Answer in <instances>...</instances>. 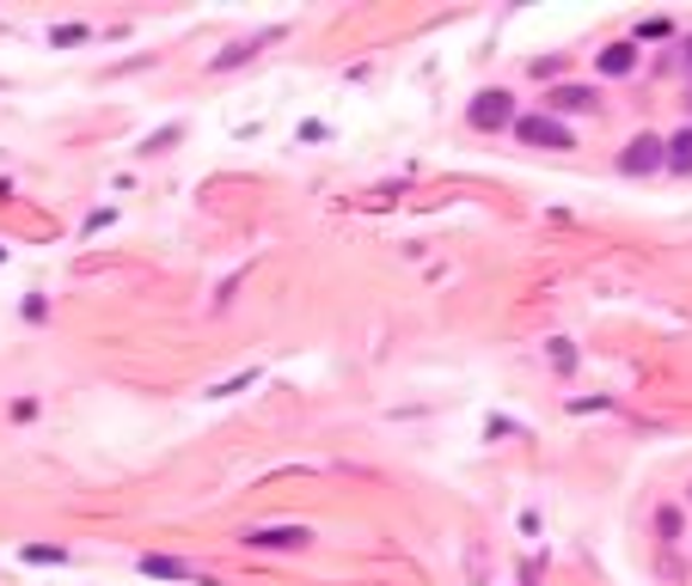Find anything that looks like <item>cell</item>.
<instances>
[{
	"mask_svg": "<svg viewBox=\"0 0 692 586\" xmlns=\"http://www.w3.org/2000/svg\"><path fill=\"white\" fill-rule=\"evenodd\" d=\"M515 135H521L527 147H576V135L564 129L552 110H539V117H515Z\"/></svg>",
	"mask_w": 692,
	"mask_h": 586,
	"instance_id": "1",
	"label": "cell"
},
{
	"mask_svg": "<svg viewBox=\"0 0 692 586\" xmlns=\"http://www.w3.org/2000/svg\"><path fill=\"white\" fill-rule=\"evenodd\" d=\"M508 122H515V98H508L503 86L472 98V129H508Z\"/></svg>",
	"mask_w": 692,
	"mask_h": 586,
	"instance_id": "2",
	"label": "cell"
},
{
	"mask_svg": "<svg viewBox=\"0 0 692 586\" xmlns=\"http://www.w3.org/2000/svg\"><path fill=\"white\" fill-rule=\"evenodd\" d=\"M656 166H668V141H656V135H638V141L619 153V171H631V178H650Z\"/></svg>",
	"mask_w": 692,
	"mask_h": 586,
	"instance_id": "3",
	"label": "cell"
},
{
	"mask_svg": "<svg viewBox=\"0 0 692 586\" xmlns=\"http://www.w3.org/2000/svg\"><path fill=\"white\" fill-rule=\"evenodd\" d=\"M245 544L252 550H301L306 525H258V532H245Z\"/></svg>",
	"mask_w": 692,
	"mask_h": 586,
	"instance_id": "4",
	"label": "cell"
},
{
	"mask_svg": "<svg viewBox=\"0 0 692 586\" xmlns=\"http://www.w3.org/2000/svg\"><path fill=\"white\" fill-rule=\"evenodd\" d=\"M141 574L147 580H197V586H209L190 562H178V556H141Z\"/></svg>",
	"mask_w": 692,
	"mask_h": 586,
	"instance_id": "5",
	"label": "cell"
},
{
	"mask_svg": "<svg viewBox=\"0 0 692 586\" xmlns=\"http://www.w3.org/2000/svg\"><path fill=\"white\" fill-rule=\"evenodd\" d=\"M270 38H276V31H258V38H245V43H233V50H221V55H214V62H209V67H214V74H227V67H240V62H252V55H258V50H264V43H270Z\"/></svg>",
	"mask_w": 692,
	"mask_h": 586,
	"instance_id": "6",
	"label": "cell"
},
{
	"mask_svg": "<svg viewBox=\"0 0 692 586\" xmlns=\"http://www.w3.org/2000/svg\"><path fill=\"white\" fill-rule=\"evenodd\" d=\"M631 67H638V50H631V43H612V50H600V74H607V79H626Z\"/></svg>",
	"mask_w": 692,
	"mask_h": 586,
	"instance_id": "7",
	"label": "cell"
},
{
	"mask_svg": "<svg viewBox=\"0 0 692 586\" xmlns=\"http://www.w3.org/2000/svg\"><path fill=\"white\" fill-rule=\"evenodd\" d=\"M546 105L564 117V110H588V105H595V92H588V86H552V98H546Z\"/></svg>",
	"mask_w": 692,
	"mask_h": 586,
	"instance_id": "8",
	"label": "cell"
},
{
	"mask_svg": "<svg viewBox=\"0 0 692 586\" xmlns=\"http://www.w3.org/2000/svg\"><path fill=\"white\" fill-rule=\"evenodd\" d=\"M668 166H674L680 178H686V171H692V129H680L674 141H668Z\"/></svg>",
	"mask_w": 692,
	"mask_h": 586,
	"instance_id": "9",
	"label": "cell"
},
{
	"mask_svg": "<svg viewBox=\"0 0 692 586\" xmlns=\"http://www.w3.org/2000/svg\"><path fill=\"white\" fill-rule=\"evenodd\" d=\"M686 62H692V43H686Z\"/></svg>",
	"mask_w": 692,
	"mask_h": 586,
	"instance_id": "10",
	"label": "cell"
},
{
	"mask_svg": "<svg viewBox=\"0 0 692 586\" xmlns=\"http://www.w3.org/2000/svg\"><path fill=\"white\" fill-rule=\"evenodd\" d=\"M686 105H692V92H686Z\"/></svg>",
	"mask_w": 692,
	"mask_h": 586,
	"instance_id": "11",
	"label": "cell"
},
{
	"mask_svg": "<svg viewBox=\"0 0 692 586\" xmlns=\"http://www.w3.org/2000/svg\"><path fill=\"white\" fill-rule=\"evenodd\" d=\"M686 496H692V489H686Z\"/></svg>",
	"mask_w": 692,
	"mask_h": 586,
	"instance_id": "12",
	"label": "cell"
}]
</instances>
